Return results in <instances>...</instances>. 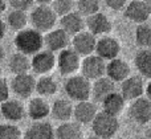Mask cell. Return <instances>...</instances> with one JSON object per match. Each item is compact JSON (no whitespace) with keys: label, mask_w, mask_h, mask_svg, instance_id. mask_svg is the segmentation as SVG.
Segmentation results:
<instances>
[{"label":"cell","mask_w":151,"mask_h":139,"mask_svg":"<svg viewBox=\"0 0 151 139\" xmlns=\"http://www.w3.org/2000/svg\"><path fill=\"white\" fill-rule=\"evenodd\" d=\"M17 52H21L27 56H33L42 49L44 47V36L40 31L32 28H24L16 33L13 39Z\"/></svg>","instance_id":"cell-1"},{"label":"cell","mask_w":151,"mask_h":139,"mask_svg":"<svg viewBox=\"0 0 151 139\" xmlns=\"http://www.w3.org/2000/svg\"><path fill=\"white\" fill-rule=\"evenodd\" d=\"M64 90L70 101H86L91 97V84L90 80L83 77L82 74H73L66 78L64 84Z\"/></svg>","instance_id":"cell-2"},{"label":"cell","mask_w":151,"mask_h":139,"mask_svg":"<svg viewBox=\"0 0 151 139\" xmlns=\"http://www.w3.org/2000/svg\"><path fill=\"white\" fill-rule=\"evenodd\" d=\"M29 20L35 29L40 31L41 33H47L55 28L57 23V13L53 11L50 5L39 4L36 8L32 9Z\"/></svg>","instance_id":"cell-3"},{"label":"cell","mask_w":151,"mask_h":139,"mask_svg":"<svg viewBox=\"0 0 151 139\" xmlns=\"http://www.w3.org/2000/svg\"><path fill=\"white\" fill-rule=\"evenodd\" d=\"M91 130L94 135L101 139H111L119 130V122L117 115L109 114L106 111H101L96 115L91 122Z\"/></svg>","instance_id":"cell-4"},{"label":"cell","mask_w":151,"mask_h":139,"mask_svg":"<svg viewBox=\"0 0 151 139\" xmlns=\"http://www.w3.org/2000/svg\"><path fill=\"white\" fill-rule=\"evenodd\" d=\"M58 72L61 76H73L81 68V56L73 49V48H65L58 52L57 62H56Z\"/></svg>","instance_id":"cell-5"},{"label":"cell","mask_w":151,"mask_h":139,"mask_svg":"<svg viewBox=\"0 0 151 139\" xmlns=\"http://www.w3.org/2000/svg\"><path fill=\"white\" fill-rule=\"evenodd\" d=\"M80 70L83 77H86L90 81H96V80L106 76V61L94 53L85 56L83 60L81 61Z\"/></svg>","instance_id":"cell-6"},{"label":"cell","mask_w":151,"mask_h":139,"mask_svg":"<svg viewBox=\"0 0 151 139\" xmlns=\"http://www.w3.org/2000/svg\"><path fill=\"white\" fill-rule=\"evenodd\" d=\"M9 86L16 97L27 100L36 92V78L29 73L16 74L11 81Z\"/></svg>","instance_id":"cell-7"},{"label":"cell","mask_w":151,"mask_h":139,"mask_svg":"<svg viewBox=\"0 0 151 139\" xmlns=\"http://www.w3.org/2000/svg\"><path fill=\"white\" fill-rule=\"evenodd\" d=\"M57 57L55 56V52L49 49H41L31 58V69L39 76L49 74L55 69Z\"/></svg>","instance_id":"cell-8"},{"label":"cell","mask_w":151,"mask_h":139,"mask_svg":"<svg viewBox=\"0 0 151 139\" xmlns=\"http://www.w3.org/2000/svg\"><path fill=\"white\" fill-rule=\"evenodd\" d=\"M129 117L138 125L151 122V101L143 95L131 101L129 106Z\"/></svg>","instance_id":"cell-9"},{"label":"cell","mask_w":151,"mask_h":139,"mask_svg":"<svg viewBox=\"0 0 151 139\" xmlns=\"http://www.w3.org/2000/svg\"><path fill=\"white\" fill-rule=\"evenodd\" d=\"M123 15L127 20L135 24H143L150 20L151 16V5L143 0H133L127 3L126 8L123 9Z\"/></svg>","instance_id":"cell-10"},{"label":"cell","mask_w":151,"mask_h":139,"mask_svg":"<svg viewBox=\"0 0 151 139\" xmlns=\"http://www.w3.org/2000/svg\"><path fill=\"white\" fill-rule=\"evenodd\" d=\"M121 52V45L115 37H111L109 34L101 36L97 40L96 45V54L102 57L105 61H110L113 58H117Z\"/></svg>","instance_id":"cell-11"},{"label":"cell","mask_w":151,"mask_h":139,"mask_svg":"<svg viewBox=\"0 0 151 139\" xmlns=\"http://www.w3.org/2000/svg\"><path fill=\"white\" fill-rule=\"evenodd\" d=\"M97 39L89 31H81L80 33L74 34L72 39V48L80 56H89L96 52Z\"/></svg>","instance_id":"cell-12"},{"label":"cell","mask_w":151,"mask_h":139,"mask_svg":"<svg viewBox=\"0 0 151 139\" xmlns=\"http://www.w3.org/2000/svg\"><path fill=\"white\" fill-rule=\"evenodd\" d=\"M145 84L142 76H129L121 82V94L126 101H134L145 94Z\"/></svg>","instance_id":"cell-13"},{"label":"cell","mask_w":151,"mask_h":139,"mask_svg":"<svg viewBox=\"0 0 151 139\" xmlns=\"http://www.w3.org/2000/svg\"><path fill=\"white\" fill-rule=\"evenodd\" d=\"M69 42H70V36L63 28H53L52 31L44 34V45L47 47V49L55 53H58L68 48Z\"/></svg>","instance_id":"cell-14"},{"label":"cell","mask_w":151,"mask_h":139,"mask_svg":"<svg viewBox=\"0 0 151 139\" xmlns=\"http://www.w3.org/2000/svg\"><path fill=\"white\" fill-rule=\"evenodd\" d=\"M85 25L88 28V31L90 33H93L96 37L109 34V32L111 31V27H113L110 19L102 12H97L91 16H88Z\"/></svg>","instance_id":"cell-15"},{"label":"cell","mask_w":151,"mask_h":139,"mask_svg":"<svg viewBox=\"0 0 151 139\" xmlns=\"http://www.w3.org/2000/svg\"><path fill=\"white\" fill-rule=\"evenodd\" d=\"M97 114H98V110H97L96 103L89 100L80 101V102H77L74 105L73 118H74V121L80 125L91 123Z\"/></svg>","instance_id":"cell-16"},{"label":"cell","mask_w":151,"mask_h":139,"mask_svg":"<svg viewBox=\"0 0 151 139\" xmlns=\"http://www.w3.org/2000/svg\"><path fill=\"white\" fill-rule=\"evenodd\" d=\"M24 139H56V131L48 122L35 121L25 130Z\"/></svg>","instance_id":"cell-17"},{"label":"cell","mask_w":151,"mask_h":139,"mask_svg":"<svg viewBox=\"0 0 151 139\" xmlns=\"http://www.w3.org/2000/svg\"><path fill=\"white\" fill-rule=\"evenodd\" d=\"M106 76L114 82H122L130 76V65L119 57L113 58L106 64Z\"/></svg>","instance_id":"cell-18"},{"label":"cell","mask_w":151,"mask_h":139,"mask_svg":"<svg viewBox=\"0 0 151 139\" xmlns=\"http://www.w3.org/2000/svg\"><path fill=\"white\" fill-rule=\"evenodd\" d=\"M0 111L4 119L8 122H19L25 117L27 109L17 100H7L0 105Z\"/></svg>","instance_id":"cell-19"},{"label":"cell","mask_w":151,"mask_h":139,"mask_svg":"<svg viewBox=\"0 0 151 139\" xmlns=\"http://www.w3.org/2000/svg\"><path fill=\"white\" fill-rule=\"evenodd\" d=\"M27 114L32 121H44L50 114V105L44 97H35L28 102Z\"/></svg>","instance_id":"cell-20"},{"label":"cell","mask_w":151,"mask_h":139,"mask_svg":"<svg viewBox=\"0 0 151 139\" xmlns=\"http://www.w3.org/2000/svg\"><path fill=\"white\" fill-rule=\"evenodd\" d=\"M83 27H85V21L82 19V15L78 12L72 11V12L61 16L60 19V28H63L69 36L80 33L81 31H83Z\"/></svg>","instance_id":"cell-21"},{"label":"cell","mask_w":151,"mask_h":139,"mask_svg":"<svg viewBox=\"0 0 151 139\" xmlns=\"http://www.w3.org/2000/svg\"><path fill=\"white\" fill-rule=\"evenodd\" d=\"M115 82L110 80L107 76H104L101 78L96 80L91 85V97L97 102H102L110 93L115 92Z\"/></svg>","instance_id":"cell-22"},{"label":"cell","mask_w":151,"mask_h":139,"mask_svg":"<svg viewBox=\"0 0 151 139\" xmlns=\"http://www.w3.org/2000/svg\"><path fill=\"white\" fill-rule=\"evenodd\" d=\"M74 106L70 101L68 100H56L50 106V114L56 121L60 122H68L73 118Z\"/></svg>","instance_id":"cell-23"},{"label":"cell","mask_w":151,"mask_h":139,"mask_svg":"<svg viewBox=\"0 0 151 139\" xmlns=\"http://www.w3.org/2000/svg\"><path fill=\"white\" fill-rule=\"evenodd\" d=\"M134 64L142 77L151 80V48H141L135 54Z\"/></svg>","instance_id":"cell-24"},{"label":"cell","mask_w":151,"mask_h":139,"mask_svg":"<svg viewBox=\"0 0 151 139\" xmlns=\"http://www.w3.org/2000/svg\"><path fill=\"white\" fill-rule=\"evenodd\" d=\"M56 131V139H83V131L77 122H63Z\"/></svg>","instance_id":"cell-25"},{"label":"cell","mask_w":151,"mask_h":139,"mask_svg":"<svg viewBox=\"0 0 151 139\" xmlns=\"http://www.w3.org/2000/svg\"><path fill=\"white\" fill-rule=\"evenodd\" d=\"M8 68L15 76L28 73V70L31 69V58H29V56L21 52H16L11 54V57L8 58Z\"/></svg>","instance_id":"cell-26"},{"label":"cell","mask_w":151,"mask_h":139,"mask_svg":"<svg viewBox=\"0 0 151 139\" xmlns=\"http://www.w3.org/2000/svg\"><path fill=\"white\" fill-rule=\"evenodd\" d=\"M102 107H104V111L109 114H113V115H118L121 111H123L126 105V100L123 98V95L118 92H113L102 101Z\"/></svg>","instance_id":"cell-27"},{"label":"cell","mask_w":151,"mask_h":139,"mask_svg":"<svg viewBox=\"0 0 151 139\" xmlns=\"http://www.w3.org/2000/svg\"><path fill=\"white\" fill-rule=\"evenodd\" d=\"M58 85L53 77L49 74H44L40 76L39 80H36V93L40 97H52L57 93Z\"/></svg>","instance_id":"cell-28"},{"label":"cell","mask_w":151,"mask_h":139,"mask_svg":"<svg viewBox=\"0 0 151 139\" xmlns=\"http://www.w3.org/2000/svg\"><path fill=\"white\" fill-rule=\"evenodd\" d=\"M28 24V15L27 11H21V9H12L7 16V25L11 29L19 32L21 29L27 28Z\"/></svg>","instance_id":"cell-29"},{"label":"cell","mask_w":151,"mask_h":139,"mask_svg":"<svg viewBox=\"0 0 151 139\" xmlns=\"http://www.w3.org/2000/svg\"><path fill=\"white\" fill-rule=\"evenodd\" d=\"M134 37L139 48H151V24H138Z\"/></svg>","instance_id":"cell-30"},{"label":"cell","mask_w":151,"mask_h":139,"mask_svg":"<svg viewBox=\"0 0 151 139\" xmlns=\"http://www.w3.org/2000/svg\"><path fill=\"white\" fill-rule=\"evenodd\" d=\"M99 4H101L99 0H78L76 7H77L78 13L88 17V16L99 12Z\"/></svg>","instance_id":"cell-31"},{"label":"cell","mask_w":151,"mask_h":139,"mask_svg":"<svg viewBox=\"0 0 151 139\" xmlns=\"http://www.w3.org/2000/svg\"><path fill=\"white\" fill-rule=\"evenodd\" d=\"M0 139H24V134L15 123H0Z\"/></svg>","instance_id":"cell-32"},{"label":"cell","mask_w":151,"mask_h":139,"mask_svg":"<svg viewBox=\"0 0 151 139\" xmlns=\"http://www.w3.org/2000/svg\"><path fill=\"white\" fill-rule=\"evenodd\" d=\"M50 7L57 13V16H64L66 13L72 12L74 7V1L73 0H53Z\"/></svg>","instance_id":"cell-33"},{"label":"cell","mask_w":151,"mask_h":139,"mask_svg":"<svg viewBox=\"0 0 151 139\" xmlns=\"http://www.w3.org/2000/svg\"><path fill=\"white\" fill-rule=\"evenodd\" d=\"M7 3L13 8V9L27 11L33 5L35 0H7Z\"/></svg>","instance_id":"cell-34"},{"label":"cell","mask_w":151,"mask_h":139,"mask_svg":"<svg viewBox=\"0 0 151 139\" xmlns=\"http://www.w3.org/2000/svg\"><path fill=\"white\" fill-rule=\"evenodd\" d=\"M9 92L11 86L4 78H0V105L3 102H5L7 100H9Z\"/></svg>","instance_id":"cell-35"},{"label":"cell","mask_w":151,"mask_h":139,"mask_svg":"<svg viewBox=\"0 0 151 139\" xmlns=\"http://www.w3.org/2000/svg\"><path fill=\"white\" fill-rule=\"evenodd\" d=\"M105 4H106L111 11L119 12V11H123L126 8L127 0H105Z\"/></svg>","instance_id":"cell-36"},{"label":"cell","mask_w":151,"mask_h":139,"mask_svg":"<svg viewBox=\"0 0 151 139\" xmlns=\"http://www.w3.org/2000/svg\"><path fill=\"white\" fill-rule=\"evenodd\" d=\"M5 32H7V23L3 19H0V40L5 36Z\"/></svg>","instance_id":"cell-37"},{"label":"cell","mask_w":151,"mask_h":139,"mask_svg":"<svg viewBox=\"0 0 151 139\" xmlns=\"http://www.w3.org/2000/svg\"><path fill=\"white\" fill-rule=\"evenodd\" d=\"M145 93H146V97L151 101V80H150L149 84H147V86H146V90H145Z\"/></svg>","instance_id":"cell-38"},{"label":"cell","mask_w":151,"mask_h":139,"mask_svg":"<svg viewBox=\"0 0 151 139\" xmlns=\"http://www.w3.org/2000/svg\"><path fill=\"white\" fill-rule=\"evenodd\" d=\"M5 8H7V0H0V15L5 11Z\"/></svg>","instance_id":"cell-39"},{"label":"cell","mask_w":151,"mask_h":139,"mask_svg":"<svg viewBox=\"0 0 151 139\" xmlns=\"http://www.w3.org/2000/svg\"><path fill=\"white\" fill-rule=\"evenodd\" d=\"M4 58H5V50H4V48L0 45V64L4 61Z\"/></svg>","instance_id":"cell-40"},{"label":"cell","mask_w":151,"mask_h":139,"mask_svg":"<svg viewBox=\"0 0 151 139\" xmlns=\"http://www.w3.org/2000/svg\"><path fill=\"white\" fill-rule=\"evenodd\" d=\"M35 1H36L37 4H45V5H49V4H52L53 0H35Z\"/></svg>","instance_id":"cell-41"},{"label":"cell","mask_w":151,"mask_h":139,"mask_svg":"<svg viewBox=\"0 0 151 139\" xmlns=\"http://www.w3.org/2000/svg\"><path fill=\"white\" fill-rule=\"evenodd\" d=\"M88 139H101V138H98L97 135H94V137H89Z\"/></svg>","instance_id":"cell-42"},{"label":"cell","mask_w":151,"mask_h":139,"mask_svg":"<svg viewBox=\"0 0 151 139\" xmlns=\"http://www.w3.org/2000/svg\"><path fill=\"white\" fill-rule=\"evenodd\" d=\"M143 1H146L147 4H150V5H151V0H143Z\"/></svg>","instance_id":"cell-43"},{"label":"cell","mask_w":151,"mask_h":139,"mask_svg":"<svg viewBox=\"0 0 151 139\" xmlns=\"http://www.w3.org/2000/svg\"><path fill=\"white\" fill-rule=\"evenodd\" d=\"M3 118V115H1V111H0V119H1Z\"/></svg>","instance_id":"cell-44"},{"label":"cell","mask_w":151,"mask_h":139,"mask_svg":"<svg viewBox=\"0 0 151 139\" xmlns=\"http://www.w3.org/2000/svg\"><path fill=\"white\" fill-rule=\"evenodd\" d=\"M150 21H151V16H150Z\"/></svg>","instance_id":"cell-45"},{"label":"cell","mask_w":151,"mask_h":139,"mask_svg":"<svg viewBox=\"0 0 151 139\" xmlns=\"http://www.w3.org/2000/svg\"><path fill=\"white\" fill-rule=\"evenodd\" d=\"M111 139H114V138H111Z\"/></svg>","instance_id":"cell-46"}]
</instances>
